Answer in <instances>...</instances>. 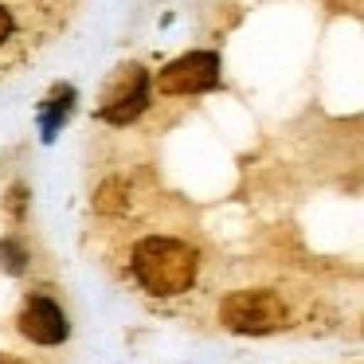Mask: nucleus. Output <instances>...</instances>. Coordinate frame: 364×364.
<instances>
[{
	"instance_id": "obj_1",
	"label": "nucleus",
	"mask_w": 364,
	"mask_h": 364,
	"mask_svg": "<svg viewBox=\"0 0 364 364\" xmlns=\"http://www.w3.org/2000/svg\"><path fill=\"white\" fill-rule=\"evenodd\" d=\"M129 270H134L137 286L157 298H176L188 294L200 274V255L188 239L176 235H149L134 247L129 255Z\"/></svg>"
},
{
	"instance_id": "obj_2",
	"label": "nucleus",
	"mask_w": 364,
	"mask_h": 364,
	"mask_svg": "<svg viewBox=\"0 0 364 364\" xmlns=\"http://www.w3.org/2000/svg\"><path fill=\"white\" fill-rule=\"evenodd\" d=\"M71 0H0V75L9 67L24 63L59 24L67 20Z\"/></svg>"
},
{
	"instance_id": "obj_3",
	"label": "nucleus",
	"mask_w": 364,
	"mask_h": 364,
	"mask_svg": "<svg viewBox=\"0 0 364 364\" xmlns=\"http://www.w3.org/2000/svg\"><path fill=\"white\" fill-rule=\"evenodd\" d=\"M286 321H290V314L274 290H235L220 301V325L231 333L262 337V333L286 329Z\"/></svg>"
},
{
	"instance_id": "obj_4",
	"label": "nucleus",
	"mask_w": 364,
	"mask_h": 364,
	"mask_svg": "<svg viewBox=\"0 0 364 364\" xmlns=\"http://www.w3.org/2000/svg\"><path fill=\"white\" fill-rule=\"evenodd\" d=\"M220 55L215 51H192V55H181L157 75V90L161 95H204L220 82Z\"/></svg>"
},
{
	"instance_id": "obj_5",
	"label": "nucleus",
	"mask_w": 364,
	"mask_h": 364,
	"mask_svg": "<svg viewBox=\"0 0 364 364\" xmlns=\"http://www.w3.org/2000/svg\"><path fill=\"white\" fill-rule=\"evenodd\" d=\"M145 110H149V75L141 67H129V71H118V79L110 82L102 106H98V118L110 126H129Z\"/></svg>"
},
{
	"instance_id": "obj_6",
	"label": "nucleus",
	"mask_w": 364,
	"mask_h": 364,
	"mask_svg": "<svg viewBox=\"0 0 364 364\" xmlns=\"http://www.w3.org/2000/svg\"><path fill=\"white\" fill-rule=\"evenodd\" d=\"M16 329L24 341L43 345V348H55L71 337V321H67L63 306L51 301L48 294H32V298L24 301V309H20V317H16Z\"/></svg>"
},
{
	"instance_id": "obj_7",
	"label": "nucleus",
	"mask_w": 364,
	"mask_h": 364,
	"mask_svg": "<svg viewBox=\"0 0 364 364\" xmlns=\"http://www.w3.org/2000/svg\"><path fill=\"white\" fill-rule=\"evenodd\" d=\"M24 262H28V255H24V247H20L16 239H4V243H0V267L9 270V274H20Z\"/></svg>"
},
{
	"instance_id": "obj_8",
	"label": "nucleus",
	"mask_w": 364,
	"mask_h": 364,
	"mask_svg": "<svg viewBox=\"0 0 364 364\" xmlns=\"http://www.w3.org/2000/svg\"><path fill=\"white\" fill-rule=\"evenodd\" d=\"M0 364H24V360H16V356H0Z\"/></svg>"
}]
</instances>
